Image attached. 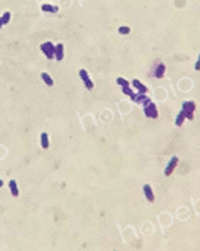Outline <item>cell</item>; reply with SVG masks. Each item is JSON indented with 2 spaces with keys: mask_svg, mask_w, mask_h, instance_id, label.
Segmentation results:
<instances>
[{
  "mask_svg": "<svg viewBox=\"0 0 200 251\" xmlns=\"http://www.w3.org/2000/svg\"><path fill=\"white\" fill-rule=\"evenodd\" d=\"M184 120H185V114L181 111V112L177 115V117H176V125L177 126H181V125L184 124Z\"/></svg>",
  "mask_w": 200,
  "mask_h": 251,
  "instance_id": "cell-16",
  "label": "cell"
},
{
  "mask_svg": "<svg viewBox=\"0 0 200 251\" xmlns=\"http://www.w3.org/2000/svg\"><path fill=\"white\" fill-rule=\"evenodd\" d=\"M144 194H145V197H147V199H148V201H154V195H153V191H152V187L149 186V185H145L144 186Z\"/></svg>",
  "mask_w": 200,
  "mask_h": 251,
  "instance_id": "cell-9",
  "label": "cell"
},
{
  "mask_svg": "<svg viewBox=\"0 0 200 251\" xmlns=\"http://www.w3.org/2000/svg\"><path fill=\"white\" fill-rule=\"evenodd\" d=\"M41 145H42V148H49V135H47V133H42L41 134Z\"/></svg>",
  "mask_w": 200,
  "mask_h": 251,
  "instance_id": "cell-13",
  "label": "cell"
},
{
  "mask_svg": "<svg viewBox=\"0 0 200 251\" xmlns=\"http://www.w3.org/2000/svg\"><path fill=\"white\" fill-rule=\"evenodd\" d=\"M144 114H145L147 117H151V119H157L158 117L157 107L152 101H149L148 103L144 105Z\"/></svg>",
  "mask_w": 200,
  "mask_h": 251,
  "instance_id": "cell-2",
  "label": "cell"
},
{
  "mask_svg": "<svg viewBox=\"0 0 200 251\" xmlns=\"http://www.w3.org/2000/svg\"><path fill=\"white\" fill-rule=\"evenodd\" d=\"M55 56L58 61H61L64 59V45L63 44H58L55 46Z\"/></svg>",
  "mask_w": 200,
  "mask_h": 251,
  "instance_id": "cell-7",
  "label": "cell"
},
{
  "mask_svg": "<svg viewBox=\"0 0 200 251\" xmlns=\"http://www.w3.org/2000/svg\"><path fill=\"white\" fill-rule=\"evenodd\" d=\"M42 10H44V12H49V13H56V12L59 10V8L55 7V5L44 4V5H42Z\"/></svg>",
  "mask_w": 200,
  "mask_h": 251,
  "instance_id": "cell-12",
  "label": "cell"
},
{
  "mask_svg": "<svg viewBox=\"0 0 200 251\" xmlns=\"http://www.w3.org/2000/svg\"><path fill=\"white\" fill-rule=\"evenodd\" d=\"M2 26H3V22H2V18H0V28H2Z\"/></svg>",
  "mask_w": 200,
  "mask_h": 251,
  "instance_id": "cell-21",
  "label": "cell"
},
{
  "mask_svg": "<svg viewBox=\"0 0 200 251\" xmlns=\"http://www.w3.org/2000/svg\"><path fill=\"white\" fill-rule=\"evenodd\" d=\"M194 111H195V103L193 101H186L182 103V112L185 114V119L193 120L194 119Z\"/></svg>",
  "mask_w": 200,
  "mask_h": 251,
  "instance_id": "cell-1",
  "label": "cell"
},
{
  "mask_svg": "<svg viewBox=\"0 0 200 251\" xmlns=\"http://www.w3.org/2000/svg\"><path fill=\"white\" fill-rule=\"evenodd\" d=\"M79 75H81V78H82V80L84 82V84H86V87H87V89H92L93 88V83H92V80L89 79V77H88V73H87V70H84V69H81L79 70Z\"/></svg>",
  "mask_w": 200,
  "mask_h": 251,
  "instance_id": "cell-6",
  "label": "cell"
},
{
  "mask_svg": "<svg viewBox=\"0 0 200 251\" xmlns=\"http://www.w3.org/2000/svg\"><path fill=\"white\" fill-rule=\"evenodd\" d=\"M195 69H196V70H199V63H196V65H195Z\"/></svg>",
  "mask_w": 200,
  "mask_h": 251,
  "instance_id": "cell-20",
  "label": "cell"
},
{
  "mask_svg": "<svg viewBox=\"0 0 200 251\" xmlns=\"http://www.w3.org/2000/svg\"><path fill=\"white\" fill-rule=\"evenodd\" d=\"M41 78L44 79V82L46 83L47 86H52V84H54V80H52V78L47 73H41Z\"/></svg>",
  "mask_w": 200,
  "mask_h": 251,
  "instance_id": "cell-14",
  "label": "cell"
},
{
  "mask_svg": "<svg viewBox=\"0 0 200 251\" xmlns=\"http://www.w3.org/2000/svg\"><path fill=\"white\" fill-rule=\"evenodd\" d=\"M165 70H166V66H165V64H159V65L157 66V69H156L154 77H156V78H158V79L163 78V75H165Z\"/></svg>",
  "mask_w": 200,
  "mask_h": 251,
  "instance_id": "cell-10",
  "label": "cell"
},
{
  "mask_svg": "<svg viewBox=\"0 0 200 251\" xmlns=\"http://www.w3.org/2000/svg\"><path fill=\"white\" fill-rule=\"evenodd\" d=\"M2 186H3V181H2V180H0V187H2Z\"/></svg>",
  "mask_w": 200,
  "mask_h": 251,
  "instance_id": "cell-22",
  "label": "cell"
},
{
  "mask_svg": "<svg viewBox=\"0 0 200 251\" xmlns=\"http://www.w3.org/2000/svg\"><path fill=\"white\" fill-rule=\"evenodd\" d=\"M177 163H179V158H177V157H172V158L170 159L167 167H166V170H165V175H166V176H170V175L173 172V170L176 168Z\"/></svg>",
  "mask_w": 200,
  "mask_h": 251,
  "instance_id": "cell-5",
  "label": "cell"
},
{
  "mask_svg": "<svg viewBox=\"0 0 200 251\" xmlns=\"http://www.w3.org/2000/svg\"><path fill=\"white\" fill-rule=\"evenodd\" d=\"M133 87H135V88L139 91V93H147V92H148V88H147L144 84H142V83H140L138 79L133 80Z\"/></svg>",
  "mask_w": 200,
  "mask_h": 251,
  "instance_id": "cell-8",
  "label": "cell"
},
{
  "mask_svg": "<svg viewBox=\"0 0 200 251\" xmlns=\"http://www.w3.org/2000/svg\"><path fill=\"white\" fill-rule=\"evenodd\" d=\"M9 189H10V191H12L13 197H18L19 191H18V186H17L16 180H10V181H9Z\"/></svg>",
  "mask_w": 200,
  "mask_h": 251,
  "instance_id": "cell-11",
  "label": "cell"
},
{
  "mask_svg": "<svg viewBox=\"0 0 200 251\" xmlns=\"http://www.w3.org/2000/svg\"><path fill=\"white\" fill-rule=\"evenodd\" d=\"M116 83H117L119 86H121V87H129V86H130V82H128L126 79H124V78H121V77L116 79Z\"/></svg>",
  "mask_w": 200,
  "mask_h": 251,
  "instance_id": "cell-15",
  "label": "cell"
},
{
  "mask_svg": "<svg viewBox=\"0 0 200 251\" xmlns=\"http://www.w3.org/2000/svg\"><path fill=\"white\" fill-rule=\"evenodd\" d=\"M41 51L45 54V56L47 59H50V60L55 56V46L52 45V42H50V41H47V42L41 45Z\"/></svg>",
  "mask_w": 200,
  "mask_h": 251,
  "instance_id": "cell-3",
  "label": "cell"
},
{
  "mask_svg": "<svg viewBox=\"0 0 200 251\" xmlns=\"http://www.w3.org/2000/svg\"><path fill=\"white\" fill-rule=\"evenodd\" d=\"M131 100H133V102H137V103L143 105V106L151 101V98H149V97H147L145 93H139V94H135V93H134V96L131 97Z\"/></svg>",
  "mask_w": 200,
  "mask_h": 251,
  "instance_id": "cell-4",
  "label": "cell"
},
{
  "mask_svg": "<svg viewBox=\"0 0 200 251\" xmlns=\"http://www.w3.org/2000/svg\"><path fill=\"white\" fill-rule=\"evenodd\" d=\"M9 21H10V12H5L4 16L2 17V22H3V24H7V23H9Z\"/></svg>",
  "mask_w": 200,
  "mask_h": 251,
  "instance_id": "cell-17",
  "label": "cell"
},
{
  "mask_svg": "<svg viewBox=\"0 0 200 251\" xmlns=\"http://www.w3.org/2000/svg\"><path fill=\"white\" fill-rule=\"evenodd\" d=\"M123 93H125V94H128L130 97L134 96V92H133V89H130L129 87H123Z\"/></svg>",
  "mask_w": 200,
  "mask_h": 251,
  "instance_id": "cell-19",
  "label": "cell"
},
{
  "mask_svg": "<svg viewBox=\"0 0 200 251\" xmlns=\"http://www.w3.org/2000/svg\"><path fill=\"white\" fill-rule=\"evenodd\" d=\"M119 33L120 35H128V33H130V28H129V27H120V28H119Z\"/></svg>",
  "mask_w": 200,
  "mask_h": 251,
  "instance_id": "cell-18",
  "label": "cell"
}]
</instances>
